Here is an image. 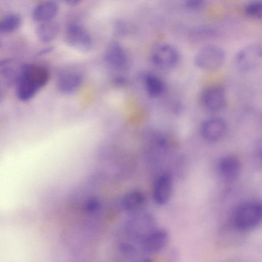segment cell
Listing matches in <instances>:
<instances>
[{
  "label": "cell",
  "instance_id": "cell-28",
  "mask_svg": "<svg viewBox=\"0 0 262 262\" xmlns=\"http://www.w3.org/2000/svg\"><path fill=\"white\" fill-rule=\"evenodd\" d=\"M0 99H1V93H0Z\"/></svg>",
  "mask_w": 262,
  "mask_h": 262
},
{
  "label": "cell",
  "instance_id": "cell-1",
  "mask_svg": "<svg viewBox=\"0 0 262 262\" xmlns=\"http://www.w3.org/2000/svg\"><path fill=\"white\" fill-rule=\"evenodd\" d=\"M49 78V70L45 66L24 64L18 71L15 85L17 98L23 102L31 100L47 84Z\"/></svg>",
  "mask_w": 262,
  "mask_h": 262
},
{
  "label": "cell",
  "instance_id": "cell-17",
  "mask_svg": "<svg viewBox=\"0 0 262 262\" xmlns=\"http://www.w3.org/2000/svg\"><path fill=\"white\" fill-rule=\"evenodd\" d=\"M59 24L51 20L40 23L36 28V35L42 42H49L54 39L59 31Z\"/></svg>",
  "mask_w": 262,
  "mask_h": 262
},
{
  "label": "cell",
  "instance_id": "cell-26",
  "mask_svg": "<svg viewBox=\"0 0 262 262\" xmlns=\"http://www.w3.org/2000/svg\"><path fill=\"white\" fill-rule=\"evenodd\" d=\"M139 262H154V261L149 257H145L142 259Z\"/></svg>",
  "mask_w": 262,
  "mask_h": 262
},
{
  "label": "cell",
  "instance_id": "cell-8",
  "mask_svg": "<svg viewBox=\"0 0 262 262\" xmlns=\"http://www.w3.org/2000/svg\"><path fill=\"white\" fill-rule=\"evenodd\" d=\"M201 99L207 110L216 112L221 110L225 105L226 99L225 91L220 85H210L203 91Z\"/></svg>",
  "mask_w": 262,
  "mask_h": 262
},
{
  "label": "cell",
  "instance_id": "cell-11",
  "mask_svg": "<svg viewBox=\"0 0 262 262\" xmlns=\"http://www.w3.org/2000/svg\"><path fill=\"white\" fill-rule=\"evenodd\" d=\"M227 130L225 120L220 117H214L206 119L201 126V134L207 141L216 142L220 140Z\"/></svg>",
  "mask_w": 262,
  "mask_h": 262
},
{
  "label": "cell",
  "instance_id": "cell-3",
  "mask_svg": "<svg viewBox=\"0 0 262 262\" xmlns=\"http://www.w3.org/2000/svg\"><path fill=\"white\" fill-rule=\"evenodd\" d=\"M226 54L223 49L215 44H208L196 53L194 61L200 69L212 71L220 68L224 63Z\"/></svg>",
  "mask_w": 262,
  "mask_h": 262
},
{
  "label": "cell",
  "instance_id": "cell-15",
  "mask_svg": "<svg viewBox=\"0 0 262 262\" xmlns=\"http://www.w3.org/2000/svg\"><path fill=\"white\" fill-rule=\"evenodd\" d=\"M82 77L77 72H72L62 74L58 77L56 86L58 90L64 94H70L81 85Z\"/></svg>",
  "mask_w": 262,
  "mask_h": 262
},
{
  "label": "cell",
  "instance_id": "cell-6",
  "mask_svg": "<svg viewBox=\"0 0 262 262\" xmlns=\"http://www.w3.org/2000/svg\"><path fill=\"white\" fill-rule=\"evenodd\" d=\"M64 40L69 46L81 52H89L92 47L90 34L85 29L77 24H72L67 27Z\"/></svg>",
  "mask_w": 262,
  "mask_h": 262
},
{
  "label": "cell",
  "instance_id": "cell-27",
  "mask_svg": "<svg viewBox=\"0 0 262 262\" xmlns=\"http://www.w3.org/2000/svg\"><path fill=\"white\" fill-rule=\"evenodd\" d=\"M2 42L1 39H0V48H1V47L2 46Z\"/></svg>",
  "mask_w": 262,
  "mask_h": 262
},
{
  "label": "cell",
  "instance_id": "cell-13",
  "mask_svg": "<svg viewBox=\"0 0 262 262\" xmlns=\"http://www.w3.org/2000/svg\"><path fill=\"white\" fill-rule=\"evenodd\" d=\"M218 167L222 176L227 180L236 179L241 173V162L234 156L227 155L223 157L219 160Z\"/></svg>",
  "mask_w": 262,
  "mask_h": 262
},
{
  "label": "cell",
  "instance_id": "cell-7",
  "mask_svg": "<svg viewBox=\"0 0 262 262\" xmlns=\"http://www.w3.org/2000/svg\"><path fill=\"white\" fill-rule=\"evenodd\" d=\"M180 59L179 50L173 45L168 43L159 45L151 54L152 62L163 69L173 68L178 64Z\"/></svg>",
  "mask_w": 262,
  "mask_h": 262
},
{
  "label": "cell",
  "instance_id": "cell-12",
  "mask_svg": "<svg viewBox=\"0 0 262 262\" xmlns=\"http://www.w3.org/2000/svg\"><path fill=\"white\" fill-rule=\"evenodd\" d=\"M104 58L115 69H122L127 63V55L122 46L117 42H111L107 47Z\"/></svg>",
  "mask_w": 262,
  "mask_h": 262
},
{
  "label": "cell",
  "instance_id": "cell-22",
  "mask_svg": "<svg viewBox=\"0 0 262 262\" xmlns=\"http://www.w3.org/2000/svg\"><path fill=\"white\" fill-rule=\"evenodd\" d=\"M185 5L189 9H198L203 7L204 2L200 0L187 1L186 2Z\"/></svg>",
  "mask_w": 262,
  "mask_h": 262
},
{
  "label": "cell",
  "instance_id": "cell-9",
  "mask_svg": "<svg viewBox=\"0 0 262 262\" xmlns=\"http://www.w3.org/2000/svg\"><path fill=\"white\" fill-rule=\"evenodd\" d=\"M169 237L165 229L157 228L141 241V248L147 254L159 253L167 246Z\"/></svg>",
  "mask_w": 262,
  "mask_h": 262
},
{
  "label": "cell",
  "instance_id": "cell-23",
  "mask_svg": "<svg viewBox=\"0 0 262 262\" xmlns=\"http://www.w3.org/2000/svg\"><path fill=\"white\" fill-rule=\"evenodd\" d=\"M13 61V59L12 58H1L0 59V69L7 66L9 65L12 61Z\"/></svg>",
  "mask_w": 262,
  "mask_h": 262
},
{
  "label": "cell",
  "instance_id": "cell-14",
  "mask_svg": "<svg viewBox=\"0 0 262 262\" xmlns=\"http://www.w3.org/2000/svg\"><path fill=\"white\" fill-rule=\"evenodd\" d=\"M145 203L144 194L137 189L129 190L125 193L121 202L123 209L132 214L142 211Z\"/></svg>",
  "mask_w": 262,
  "mask_h": 262
},
{
  "label": "cell",
  "instance_id": "cell-4",
  "mask_svg": "<svg viewBox=\"0 0 262 262\" xmlns=\"http://www.w3.org/2000/svg\"><path fill=\"white\" fill-rule=\"evenodd\" d=\"M156 228L154 217L143 211L132 214L125 225L128 235L140 242Z\"/></svg>",
  "mask_w": 262,
  "mask_h": 262
},
{
  "label": "cell",
  "instance_id": "cell-5",
  "mask_svg": "<svg viewBox=\"0 0 262 262\" xmlns=\"http://www.w3.org/2000/svg\"><path fill=\"white\" fill-rule=\"evenodd\" d=\"M261 47L258 43H251L239 49L235 54L233 63L239 71L247 72L256 68L261 60Z\"/></svg>",
  "mask_w": 262,
  "mask_h": 262
},
{
  "label": "cell",
  "instance_id": "cell-2",
  "mask_svg": "<svg viewBox=\"0 0 262 262\" xmlns=\"http://www.w3.org/2000/svg\"><path fill=\"white\" fill-rule=\"evenodd\" d=\"M262 219V206L257 201H250L239 205L233 216L234 227L239 231L247 232L256 228Z\"/></svg>",
  "mask_w": 262,
  "mask_h": 262
},
{
  "label": "cell",
  "instance_id": "cell-24",
  "mask_svg": "<svg viewBox=\"0 0 262 262\" xmlns=\"http://www.w3.org/2000/svg\"><path fill=\"white\" fill-rule=\"evenodd\" d=\"M53 50V47H48L46 48H43L41 50H40L37 53V55L38 56H41L45 54H46L51 51H52Z\"/></svg>",
  "mask_w": 262,
  "mask_h": 262
},
{
  "label": "cell",
  "instance_id": "cell-10",
  "mask_svg": "<svg viewBox=\"0 0 262 262\" xmlns=\"http://www.w3.org/2000/svg\"><path fill=\"white\" fill-rule=\"evenodd\" d=\"M172 189V179L167 172L160 174L156 179L153 187V199L155 203L163 205L169 200Z\"/></svg>",
  "mask_w": 262,
  "mask_h": 262
},
{
  "label": "cell",
  "instance_id": "cell-16",
  "mask_svg": "<svg viewBox=\"0 0 262 262\" xmlns=\"http://www.w3.org/2000/svg\"><path fill=\"white\" fill-rule=\"evenodd\" d=\"M59 11L58 5L54 2L47 1L36 5L32 11L33 19L40 23L53 20Z\"/></svg>",
  "mask_w": 262,
  "mask_h": 262
},
{
  "label": "cell",
  "instance_id": "cell-19",
  "mask_svg": "<svg viewBox=\"0 0 262 262\" xmlns=\"http://www.w3.org/2000/svg\"><path fill=\"white\" fill-rule=\"evenodd\" d=\"M22 19L15 13L7 14L0 18V33H9L15 31L21 26Z\"/></svg>",
  "mask_w": 262,
  "mask_h": 262
},
{
  "label": "cell",
  "instance_id": "cell-20",
  "mask_svg": "<svg viewBox=\"0 0 262 262\" xmlns=\"http://www.w3.org/2000/svg\"><path fill=\"white\" fill-rule=\"evenodd\" d=\"M18 76V72L8 66L0 69V84L9 88L15 85Z\"/></svg>",
  "mask_w": 262,
  "mask_h": 262
},
{
  "label": "cell",
  "instance_id": "cell-25",
  "mask_svg": "<svg viewBox=\"0 0 262 262\" xmlns=\"http://www.w3.org/2000/svg\"><path fill=\"white\" fill-rule=\"evenodd\" d=\"M66 3L70 6H76L80 4L81 1L78 0H70L67 1Z\"/></svg>",
  "mask_w": 262,
  "mask_h": 262
},
{
  "label": "cell",
  "instance_id": "cell-21",
  "mask_svg": "<svg viewBox=\"0 0 262 262\" xmlns=\"http://www.w3.org/2000/svg\"><path fill=\"white\" fill-rule=\"evenodd\" d=\"M244 11L247 15L253 18L261 17L262 14V3L260 1H253L249 2L245 7Z\"/></svg>",
  "mask_w": 262,
  "mask_h": 262
},
{
  "label": "cell",
  "instance_id": "cell-18",
  "mask_svg": "<svg viewBox=\"0 0 262 262\" xmlns=\"http://www.w3.org/2000/svg\"><path fill=\"white\" fill-rule=\"evenodd\" d=\"M144 81L146 93L151 97L160 96L165 90L163 81L155 74H146L144 77Z\"/></svg>",
  "mask_w": 262,
  "mask_h": 262
}]
</instances>
